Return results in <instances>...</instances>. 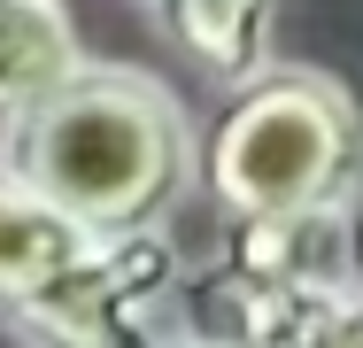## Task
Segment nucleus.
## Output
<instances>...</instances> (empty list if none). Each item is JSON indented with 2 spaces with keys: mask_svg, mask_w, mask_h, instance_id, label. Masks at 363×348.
<instances>
[{
  "mask_svg": "<svg viewBox=\"0 0 363 348\" xmlns=\"http://www.w3.org/2000/svg\"><path fill=\"white\" fill-rule=\"evenodd\" d=\"M0 178L62 209L85 240L162 232L194 178V132L162 77L85 62L0 132Z\"/></svg>",
  "mask_w": 363,
  "mask_h": 348,
  "instance_id": "f257e3e1",
  "label": "nucleus"
},
{
  "mask_svg": "<svg viewBox=\"0 0 363 348\" xmlns=\"http://www.w3.org/2000/svg\"><path fill=\"white\" fill-rule=\"evenodd\" d=\"M363 178V109L325 70H255L201 139V186L240 217L348 209Z\"/></svg>",
  "mask_w": 363,
  "mask_h": 348,
  "instance_id": "f03ea898",
  "label": "nucleus"
},
{
  "mask_svg": "<svg viewBox=\"0 0 363 348\" xmlns=\"http://www.w3.org/2000/svg\"><path fill=\"white\" fill-rule=\"evenodd\" d=\"M170 286H178L170 240L124 232V240H101L62 278H47L39 294L8 302V325L23 348H155Z\"/></svg>",
  "mask_w": 363,
  "mask_h": 348,
  "instance_id": "7ed1b4c3",
  "label": "nucleus"
},
{
  "mask_svg": "<svg viewBox=\"0 0 363 348\" xmlns=\"http://www.w3.org/2000/svg\"><path fill=\"white\" fill-rule=\"evenodd\" d=\"M217 271L271 286V294H340L348 263V209H294V217H240L224 232Z\"/></svg>",
  "mask_w": 363,
  "mask_h": 348,
  "instance_id": "20e7f679",
  "label": "nucleus"
},
{
  "mask_svg": "<svg viewBox=\"0 0 363 348\" xmlns=\"http://www.w3.org/2000/svg\"><path fill=\"white\" fill-rule=\"evenodd\" d=\"M162 39L201 62L224 85H247L263 55H271V23H279V0H147Z\"/></svg>",
  "mask_w": 363,
  "mask_h": 348,
  "instance_id": "39448f33",
  "label": "nucleus"
},
{
  "mask_svg": "<svg viewBox=\"0 0 363 348\" xmlns=\"http://www.w3.org/2000/svg\"><path fill=\"white\" fill-rule=\"evenodd\" d=\"M77 23L62 0H0V124L39 109L62 77H77Z\"/></svg>",
  "mask_w": 363,
  "mask_h": 348,
  "instance_id": "423d86ee",
  "label": "nucleus"
},
{
  "mask_svg": "<svg viewBox=\"0 0 363 348\" xmlns=\"http://www.w3.org/2000/svg\"><path fill=\"white\" fill-rule=\"evenodd\" d=\"M93 248L101 240H85L62 209H47L39 194H23V186L0 178V310L23 302V294H39L47 278H62L70 263H85Z\"/></svg>",
  "mask_w": 363,
  "mask_h": 348,
  "instance_id": "0eeeda50",
  "label": "nucleus"
},
{
  "mask_svg": "<svg viewBox=\"0 0 363 348\" xmlns=\"http://www.w3.org/2000/svg\"><path fill=\"white\" fill-rule=\"evenodd\" d=\"M294 348H363V286H340L317 302V317L294 333Z\"/></svg>",
  "mask_w": 363,
  "mask_h": 348,
  "instance_id": "6e6552de",
  "label": "nucleus"
},
{
  "mask_svg": "<svg viewBox=\"0 0 363 348\" xmlns=\"http://www.w3.org/2000/svg\"><path fill=\"white\" fill-rule=\"evenodd\" d=\"M348 263H356V286H363V217L348 224Z\"/></svg>",
  "mask_w": 363,
  "mask_h": 348,
  "instance_id": "1a4fd4ad",
  "label": "nucleus"
},
{
  "mask_svg": "<svg viewBox=\"0 0 363 348\" xmlns=\"http://www.w3.org/2000/svg\"><path fill=\"white\" fill-rule=\"evenodd\" d=\"M155 348H209V341H186V333H170V325H162V333H155Z\"/></svg>",
  "mask_w": 363,
  "mask_h": 348,
  "instance_id": "9d476101",
  "label": "nucleus"
}]
</instances>
